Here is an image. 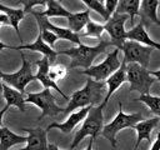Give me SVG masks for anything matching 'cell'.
Wrapping results in <instances>:
<instances>
[{
  "instance_id": "cell-1",
  "label": "cell",
  "mask_w": 160,
  "mask_h": 150,
  "mask_svg": "<svg viewBox=\"0 0 160 150\" xmlns=\"http://www.w3.org/2000/svg\"><path fill=\"white\" fill-rule=\"evenodd\" d=\"M105 86H106L105 81H96L89 78L84 88L72 92L68 106L64 109V114H70L76 109L100 105L104 101L102 95L105 92Z\"/></svg>"
},
{
  "instance_id": "cell-2",
  "label": "cell",
  "mask_w": 160,
  "mask_h": 150,
  "mask_svg": "<svg viewBox=\"0 0 160 150\" xmlns=\"http://www.w3.org/2000/svg\"><path fill=\"white\" fill-rule=\"evenodd\" d=\"M109 46H112V42L110 40L100 39V41L96 45H94V46L80 44V45H78L75 48H70V49H65V50H59L58 55H68V56L71 58L70 69L84 68L86 70V69L91 68V64L95 60V58L99 56L100 54L105 52Z\"/></svg>"
},
{
  "instance_id": "cell-3",
  "label": "cell",
  "mask_w": 160,
  "mask_h": 150,
  "mask_svg": "<svg viewBox=\"0 0 160 150\" xmlns=\"http://www.w3.org/2000/svg\"><path fill=\"white\" fill-rule=\"evenodd\" d=\"M102 109H104V105L102 104H100L98 106H91L88 116L82 121L81 128L76 131V134L74 136V140L71 142L70 150L75 149L80 144V141L84 140L86 136H90V138L95 139L102 131V128H104Z\"/></svg>"
},
{
  "instance_id": "cell-4",
  "label": "cell",
  "mask_w": 160,
  "mask_h": 150,
  "mask_svg": "<svg viewBox=\"0 0 160 150\" xmlns=\"http://www.w3.org/2000/svg\"><path fill=\"white\" fill-rule=\"evenodd\" d=\"M142 120L141 112H135V114H125L122 111V102L119 101V112L118 115L106 125H104L102 128V136L106 138L110 144L115 148L116 146V134L125 129V128H132L134 125H136L138 122H140Z\"/></svg>"
},
{
  "instance_id": "cell-5",
  "label": "cell",
  "mask_w": 160,
  "mask_h": 150,
  "mask_svg": "<svg viewBox=\"0 0 160 150\" xmlns=\"http://www.w3.org/2000/svg\"><path fill=\"white\" fill-rule=\"evenodd\" d=\"M126 80L130 84V91H138L140 95H148L155 81L146 68L135 62L126 64Z\"/></svg>"
},
{
  "instance_id": "cell-6",
  "label": "cell",
  "mask_w": 160,
  "mask_h": 150,
  "mask_svg": "<svg viewBox=\"0 0 160 150\" xmlns=\"http://www.w3.org/2000/svg\"><path fill=\"white\" fill-rule=\"evenodd\" d=\"M119 49H114L110 51L106 58L98 65H94L86 70H82L81 74L88 75L89 78L96 80V81H106L115 71H118L121 66V61L119 59Z\"/></svg>"
},
{
  "instance_id": "cell-7",
  "label": "cell",
  "mask_w": 160,
  "mask_h": 150,
  "mask_svg": "<svg viewBox=\"0 0 160 150\" xmlns=\"http://www.w3.org/2000/svg\"><path fill=\"white\" fill-rule=\"evenodd\" d=\"M25 101L36 105L41 110V114L38 120H41L45 116H56L61 112L64 114V109L56 104L50 89H44L39 92H29L25 96Z\"/></svg>"
},
{
  "instance_id": "cell-8",
  "label": "cell",
  "mask_w": 160,
  "mask_h": 150,
  "mask_svg": "<svg viewBox=\"0 0 160 150\" xmlns=\"http://www.w3.org/2000/svg\"><path fill=\"white\" fill-rule=\"evenodd\" d=\"M20 56H21V68L16 71V72H2L1 74V80L4 84L16 89L18 91H20L21 94L25 92V88L26 85L35 80V75L32 74V69H31V62L26 59V56L24 55L22 51H20Z\"/></svg>"
},
{
  "instance_id": "cell-9",
  "label": "cell",
  "mask_w": 160,
  "mask_h": 150,
  "mask_svg": "<svg viewBox=\"0 0 160 150\" xmlns=\"http://www.w3.org/2000/svg\"><path fill=\"white\" fill-rule=\"evenodd\" d=\"M120 50H122V52H124V59H122L124 62H126V64L135 62L144 68L149 66V60H150L152 48L145 46L136 41L126 40L122 44V46L120 48Z\"/></svg>"
},
{
  "instance_id": "cell-10",
  "label": "cell",
  "mask_w": 160,
  "mask_h": 150,
  "mask_svg": "<svg viewBox=\"0 0 160 150\" xmlns=\"http://www.w3.org/2000/svg\"><path fill=\"white\" fill-rule=\"evenodd\" d=\"M31 15H34V18L36 19V22H38V26H39V30H50L52 31L59 39H62V40H69L76 45H80L82 44L81 40H80V34H76L74 31H71L70 29H66V28H60V26H56L54 24H51L49 21V19L46 16L42 15V11H36V10H31L30 11Z\"/></svg>"
},
{
  "instance_id": "cell-11",
  "label": "cell",
  "mask_w": 160,
  "mask_h": 150,
  "mask_svg": "<svg viewBox=\"0 0 160 150\" xmlns=\"http://www.w3.org/2000/svg\"><path fill=\"white\" fill-rule=\"evenodd\" d=\"M128 15H120L114 14L105 24L104 28L110 35V41L112 42V46L120 50L122 44L126 41V31H125V22L128 20Z\"/></svg>"
},
{
  "instance_id": "cell-12",
  "label": "cell",
  "mask_w": 160,
  "mask_h": 150,
  "mask_svg": "<svg viewBox=\"0 0 160 150\" xmlns=\"http://www.w3.org/2000/svg\"><path fill=\"white\" fill-rule=\"evenodd\" d=\"M35 65L38 66V72L35 74V78H36V80H39V81L42 84L44 89H54V90H56L65 100H70V98H68V95H65V94L62 92V90L58 86V84L54 82V81L50 79L49 69H50V65H51V64H50L49 59L45 58V56H42L40 60H36V61H35Z\"/></svg>"
},
{
  "instance_id": "cell-13",
  "label": "cell",
  "mask_w": 160,
  "mask_h": 150,
  "mask_svg": "<svg viewBox=\"0 0 160 150\" xmlns=\"http://www.w3.org/2000/svg\"><path fill=\"white\" fill-rule=\"evenodd\" d=\"M90 109H91V106H88V108H82V109H80V110H78L75 112H71L69 115V118L62 122H51L46 128V131H49L51 129H59L64 134H70L80 121L85 120V118L88 116Z\"/></svg>"
},
{
  "instance_id": "cell-14",
  "label": "cell",
  "mask_w": 160,
  "mask_h": 150,
  "mask_svg": "<svg viewBox=\"0 0 160 150\" xmlns=\"http://www.w3.org/2000/svg\"><path fill=\"white\" fill-rule=\"evenodd\" d=\"M24 131L28 132V141L26 145L19 150H49L46 130L42 128H25Z\"/></svg>"
},
{
  "instance_id": "cell-15",
  "label": "cell",
  "mask_w": 160,
  "mask_h": 150,
  "mask_svg": "<svg viewBox=\"0 0 160 150\" xmlns=\"http://www.w3.org/2000/svg\"><path fill=\"white\" fill-rule=\"evenodd\" d=\"M126 39L128 40H131V41H136V42L142 44L145 46H150L152 49L160 50V42L154 41L148 35V32H146V30L144 28V22L142 21H140L138 25H135L129 31H126Z\"/></svg>"
},
{
  "instance_id": "cell-16",
  "label": "cell",
  "mask_w": 160,
  "mask_h": 150,
  "mask_svg": "<svg viewBox=\"0 0 160 150\" xmlns=\"http://www.w3.org/2000/svg\"><path fill=\"white\" fill-rule=\"evenodd\" d=\"M125 81H128V80H126V62L121 61L120 69H119L118 71H115V72L105 81L106 85H108V92H106V95H105V98H104V101L101 102L104 106L108 104L110 96H111Z\"/></svg>"
},
{
  "instance_id": "cell-17",
  "label": "cell",
  "mask_w": 160,
  "mask_h": 150,
  "mask_svg": "<svg viewBox=\"0 0 160 150\" xmlns=\"http://www.w3.org/2000/svg\"><path fill=\"white\" fill-rule=\"evenodd\" d=\"M15 50H31V51H39L41 52L45 58L49 59L50 64L52 65L56 56H58V51L54 50L52 48H50L48 44L44 42V40L41 39V35L39 34L36 40L32 42V44H25V45H20V46H15L14 48Z\"/></svg>"
},
{
  "instance_id": "cell-18",
  "label": "cell",
  "mask_w": 160,
  "mask_h": 150,
  "mask_svg": "<svg viewBox=\"0 0 160 150\" xmlns=\"http://www.w3.org/2000/svg\"><path fill=\"white\" fill-rule=\"evenodd\" d=\"M158 124H159V118H151L148 120H141L140 122H138L136 125L132 126V129L138 132L135 148H139V145L142 140H146V142H150L151 131L154 130V128L158 126Z\"/></svg>"
},
{
  "instance_id": "cell-19",
  "label": "cell",
  "mask_w": 160,
  "mask_h": 150,
  "mask_svg": "<svg viewBox=\"0 0 160 150\" xmlns=\"http://www.w3.org/2000/svg\"><path fill=\"white\" fill-rule=\"evenodd\" d=\"M2 98L5 99L6 101V105L10 108V106H15L18 108L20 111H25V96L24 94H21L20 91H18L16 89L6 85L2 82Z\"/></svg>"
},
{
  "instance_id": "cell-20",
  "label": "cell",
  "mask_w": 160,
  "mask_h": 150,
  "mask_svg": "<svg viewBox=\"0 0 160 150\" xmlns=\"http://www.w3.org/2000/svg\"><path fill=\"white\" fill-rule=\"evenodd\" d=\"M26 141H28V136L18 135L5 126L0 128V150H9L14 145L22 144Z\"/></svg>"
},
{
  "instance_id": "cell-21",
  "label": "cell",
  "mask_w": 160,
  "mask_h": 150,
  "mask_svg": "<svg viewBox=\"0 0 160 150\" xmlns=\"http://www.w3.org/2000/svg\"><path fill=\"white\" fill-rule=\"evenodd\" d=\"M0 12H4L9 18L10 26L14 28V30L16 31L18 38L21 40L20 31H19V24H20V21L24 19V16L26 14L25 10L22 8H10V6H6V5H4V4L0 2Z\"/></svg>"
},
{
  "instance_id": "cell-22",
  "label": "cell",
  "mask_w": 160,
  "mask_h": 150,
  "mask_svg": "<svg viewBox=\"0 0 160 150\" xmlns=\"http://www.w3.org/2000/svg\"><path fill=\"white\" fill-rule=\"evenodd\" d=\"M140 4L141 1L139 0H120L118 2V8H116V14L120 15H128L130 19V24L134 28L135 26V15H139V10H140Z\"/></svg>"
},
{
  "instance_id": "cell-23",
  "label": "cell",
  "mask_w": 160,
  "mask_h": 150,
  "mask_svg": "<svg viewBox=\"0 0 160 150\" xmlns=\"http://www.w3.org/2000/svg\"><path fill=\"white\" fill-rule=\"evenodd\" d=\"M159 6V0H144L140 4L139 15L141 16V21L145 22V20H150L151 22L160 25V20L156 15V10Z\"/></svg>"
},
{
  "instance_id": "cell-24",
  "label": "cell",
  "mask_w": 160,
  "mask_h": 150,
  "mask_svg": "<svg viewBox=\"0 0 160 150\" xmlns=\"http://www.w3.org/2000/svg\"><path fill=\"white\" fill-rule=\"evenodd\" d=\"M89 21H90V10L89 9L80 11V12H71V15L68 18L69 29L76 34H80L81 30L86 28Z\"/></svg>"
},
{
  "instance_id": "cell-25",
  "label": "cell",
  "mask_w": 160,
  "mask_h": 150,
  "mask_svg": "<svg viewBox=\"0 0 160 150\" xmlns=\"http://www.w3.org/2000/svg\"><path fill=\"white\" fill-rule=\"evenodd\" d=\"M42 15L46 18H69L71 12L66 10L59 1L49 0L46 1V10L42 11Z\"/></svg>"
},
{
  "instance_id": "cell-26",
  "label": "cell",
  "mask_w": 160,
  "mask_h": 150,
  "mask_svg": "<svg viewBox=\"0 0 160 150\" xmlns=\"http://www.w3.org/2000/svg\"><path fill=\"white\" fill-rule=\"evenodd\" d=\"M135 100L140 101V102H144L150 109V111L154 115H156V118L160 119V98L159 96H152V95L148 94V95H140Z\"/></svg>"
},
{
  "instance_id": "cell-27",
  "label": "cell",
  "mask_w": 160,
  "mask_h": 150,
  "mask_svg": "<svg viewBox=\"0 0 160 150\" xmlns=\"http://www.w3.org/2000/svg\"><path fill=\"white\" fill-rule=\"evenodd\" d=\"M82 2L86 5V8L89 10H94L95 12H98L104 20L105 22L111 18L109 15V12L105 9V1H98V0H82Z\"/></svg>"
},
{
  "instance_id": "cell-28",
  "label": "cell",
  "mask_w": 160,
  "mask_h": 150,
  "mask_svg": "<svg viewBox=\"0 0 160 150\" xmlns=\"http://www.w3.org/2000/svg\"><path fill=\"white\" fill-rule=\"evenodd\" d=\"M104 30H105L104 25L90 20V21L88 22L86 28H85V31H84L82 34H80V36H90V38L101 39V34L104 32Z\"/></svg>"
},
{
  "instance_id": "cell-29",
  "label": "cell",
  "mask_w": 160,
  "mask_h": 150,
  "mask_svg": "<svg viewBox=\"0 0 160 150\" xmlns=\"http://www.w3.org/2000/svg\"><path fill=\"white\" fill-rule=\"evenodd\" d=\"M49 75H50V79L56 82L59 80H62L66 75H68V69L62 65V64H52L50 65V69H49Z\"/></svg>"
},
{
  "instance_id": "cell-30",
  "label": "cell",
  "mask_w": 160,
  "mask_h": 150,
  "mask_svg": "<svg viewBox=\"0 0 160 150\" xmlns=\"http://www.w3.org/2000/svg\"><path fill=\"white\" fill-rule=\"evenodd\" d=\"M39 34L41 35V39L44 40V42L48 44L50 48H52V46L55 45L56 40L59 39V38H58L52 31H50V30H40Z\"/></svg>"
},
{
  "instance_id": "cell-31",
  "label": "cell",
  "mask_w": 160,
  "mask_h": 150,
  "mask_svg": "<svg viewBox=\"0 0 160 150\" xmlns=\"http://www.w3.org/2000/svg\"><path fill=\"white\" fill-rule=\"evenodd\" d=\"M19 5H22L25 12H30L31 10H34L35 6H39V5H46V1H20Z\"/></svg>"
},
{
  "instance_id": "cell-32",
  "label": "cell",
  "mask_w": 160,
  "mask_h": 150,
  "mask_svg": "<svg viewBox=\"0 0 160 150\" xmlns=\"http://www.w3.org/2000/svg\"><path fill=\"white\" fill-rule=\"evenodd\" d=\"M118 2L119 1H116V0H108V1H105V9H106V11L109 12L110 16H112L115 14L116 8H118Z\"/></svg>"
},
{
  "instance_id": "cell-33",
  "label": "cell",
  "mask_w": 160,
  "mask_h": 150,
  "mask_svg": "<svg viewBox=\"0 0 160 150\" xmlns=\"http://www.w3.org/2000/svg\"><path fill=\"white\" fill-rule=\"evenodd\" d=\"M150 150H160V131H159V134L156 136V140L154 141L152 146L150 148Z\"/></svg>"
},
{
  "instance_id": "cell-34",
  "label": "cell",
  "mask_w": 160,
  "mask_h": 150,
  "mask_svg": "<svg viewBox=\"0 0 160 150\" xmlns=\"http://www.w3.org/2000/svg\"><path fill=\"white\" fill-rule=\"evenodd\" d=\"M0 25H10L9 18L4 12H0Z\"/></svg>"
},
{
  "instance_id": "cell-35",
  "label": "cell",
  "mask_w": 160,
  "mask_h": 150,
  "mask_svg": "<svg viewBox=\"0 0 160 150\" xmlns=\"http://www.w3.org/2000/svg\"><path fill=\"white\" fill-rule=\"evenodd\" d=\"M8 109H9V106H8V105H5V106L0 110V128H2V118H4L5 112L8 111Z\"/></svg>"
},
{
  "instance_id": "cell-36",
  "label": "cell",
  "mask_w": 160,
  "mask_h": 150,
  "mask_svg": "<svg viewBox=\"0 0 160 150\" xmlns=\"http://www.w3.org/2000/svg\"><path fill=\"white\" fill-rule=\"evenodd\" d=\"M15 46H11V45H6V44H4L2 41H0V51L1 50H4V49H14Z\"/></svg>"
},
{
  "instance_id": "cell-37",
  "label": "cell",
  "mask_w": 160,
  "mask_h": 150,
  "mask_svg": "<svg viewBox=\"0 0 160 150\" xmlns=\"http://www.w3.org/2000/svg\"><path fill=\"white\" fill-rule=\"evenodd\" d=\"M150 75H151V76H154V78H156V80H159V81H160V70L150 71Z\"/></svg>"
},
{
  "instance_id": "cell-38",
  "label": "cell",
  "mask_w": 160,
  "mask_h": 150,
  "mask_svg": "<svg viewBox=\"0 0 160 150\" xmlns=\"http://www.w3.org/2000/svg\"><path fill=\"white\" fill-rule=\"evenodd\" d=\"M94 140H95V139L90 138V141H89V144H88V146H86V149H85V150H92V144H94Z\"/></svg>"
},
{
  "instance_id": "cell-39",
  "label": "cell",
  "mask_w": 160,
  "mask_h": 150,
  "mask_svg": "<svg viewBox=\"0 0 160 150\" xmlns=\"http://www.w3.org/2000/svg\"><path fill=\"white\" fill-rule=\"evenodd\" d=\"M49 150H61V149H59L58 145H55V144H49Z\"/></svg>"
},
{
  "instance_id": "cell-40",
  "label": "cell",
  "mask_w": 160,
  "mask_h": 150,
  "mask_svg": "<svg viewBox=\"0 0 160 150\" xmlns=\"http://www.w3.org/2000/svg\"><path fill=\"white\" fill-rule=\"evenodd\" d=\"M1 74H2V71H0V90L2 91V80H1Z\"/></svg>"
},
{
  "instance_id": "cell-41",
  "label": "cell",
  "mask_w": 160,
  "mask_h": 150,
  "mask_svg": "<svg viewBox=\"0 0 160 150\" xmlns=\"http://www.w3.org/2000/svg\"><path fill=\"white\" fill-rule=\"evenodd\" d=\"M132 150H138V148H135V146H134V149H132Z\"/></svg>"
},
{
  "instance_id": "cell-42",
  "label": "cell",
  "mask_w": 160,
  "mask_h": 150,
  "mask_svg": "<svg viewBox=\"0 0 160 150\" xmlns=\"http://www.w3.org/2000/svg\"><path fill=\"white\" fill-rule=\"evenodd\" d=\"M0 26H1V25H0Z\"/></svg>"
}]
</instances>
